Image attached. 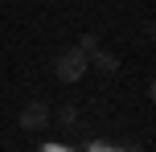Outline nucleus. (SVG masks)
Here are the masks:
<instances>
[{"mask_svg":"<svg viewBox=\"0 0 156 152\" xmlns=\"http://www.w3.org/2000/svg\"><path fill=\"white\" fill-rule=\"evenodd\" d=\"M86 66H90V62H86V54H82L78 45H70V49H62V54H58L54 74H58L62 82H82V78H86Z\"/></svg>","mask_w":156,"mask_h":152,"instance_id":"nucleus-1","label":"nucleus"},{"mask_svg":"<svg viewBox=\"0 0 156 152\" xmlns=\"http://www.w3.org/2000/svg\"><path fill=\"white\" fill-rule=\"evenodd\" d=\"M16 123H21L25 132H41V128L49 123V107H45V103H29V107L21 111V119H16Z\"/></svg>","mask_w":156,"mask_h":152,"instance_id":"nucleus-2","label":"nucleus"},{"mask_svg":"<svg viewBox=\"0 0 156 152\" xmlns=\"http://www.w3.org/2000/svg\"><path fill=\"white\" fill-rule=\"evenodd\" d=\"M86 62H90L99 74H107V78H115V74H119V58H115V54H107V49H94V54H86Z\"/></svg>","mask_w":156,"mask_h":152,"instance_id":"nucleus-3","label":"nucleus"},{"mask_svg":"<svg viewBox=\"0 0 156 152\" xmlns=\"http://www.w3.org/2000/svg\"><path fill=\"white\" fill-rule=\"evenodd\" d=\"M49 119H58V123H66V128H70V123L78 119V107H70V103H66V107H58V111L49 115Z\"/></svg>","mask_w":156,"mask_h":152,"instance_id":"nucleus-4","label":"nucleus"},{"mask_svg":"<svg viewBox=\"0 0 156 152\" xmlns=\"http://www.w3.org/2000/svg\"><path fill=\"white\" fill-rule=\"evenodd\" d=\"M78 49H82V54H94V49H99V37H94V33H86V37L78 41Z\"/></svg>","mask_w":156,"mask_h":152,"instance_id":"nucleus-5","label":"nucleus"}]
</instances>
